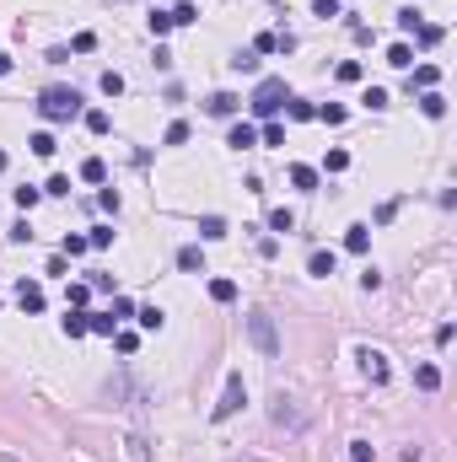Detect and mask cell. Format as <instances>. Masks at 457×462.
I'll list each match as a JSON object with an SVG mask.
<instances>
[{
	"instance_id": "1",
	"label": "cell",
	"mask_w": 457,
	"mask_h": 462,
	"mask_svg": "<svg viewBox=\"0 0 457 462\" xmlns=\"http://www.w3.org/2000/svg\"><path fill=\"white\" fill-rule=\"evenodd\" d=\"M38 108H43V119H76V113H81V92H70V86H49V92H43L38 97Z\"/></svg>"
},
{
	"instance_id": "2",
	"label": "cell",
	"mask_w": 457,
	"mask_h": 462,
	"mask_svg": "<svg viewBox=\"0 0 457 462\" xmlns=\"http://www.w3.org/2000/svg\"><path fill=\"white\" fill-rule=\"evenodd\" d=\"M248 339H253V349H258V355H280V333H274V317H264V312H253L248 317Z\"/></svg>"
},
{
	"instance_id": "3",
	"label": "cell",
	"mask_w": 457,
	"mask_h": 462,
	"mask_svg": "<svg viewBox=\"0 0 457 462\" xmlns=\"http://www.w3.org/2000/svg\"><path fill=\"white\" fill-rule=\"evenodd\" d=\"M280 97H285V81H258V92H253V113H258V119L269 124L274 113H280Z\"/></svg>"
},
{
	"instance_id": "4",
	"label": "cell",
	"mask_w": 457,
	"mask_h": 462,
	"mask_svg": "<svg viewBox=\"0 0 457 462\" xmlns=\"http://www.w3.org/2000/svg\"><path fill=\"white\" fill-rule=\"evenodd\" d=\"M242 403H248V382L231 371V377H226V393H221V403H215V414H210V420H231Z\"/></svg>"
},
{
	"instance_id": "5",
	"label": "cell",
	"mask_w": 457,
	"mask_h": 462,
	"mask_svg": "<svg viewBox=\"0 0 457 462\" xmlns=\"http://www.w3.org/2000/svg\"><path fill=\"white\" fill-rule=\"evenodd\" d=\"M360 371H366V382H372V387H388V377H393V365H388L382 349H360Z\"/></svg>"
},
{
	"instance_id": "6",
	"label": "cell",
	"mask_w": 457,
	"mask_h": 462,
	"mask_svg": "<svg viewBox=\"0 0 457 462\" xmlns=\"http://www.w3.org/2000/svg\"><path fill=\"white\" fill-rule=\"evenodd\" d=\"M17 302H22V312H43V285L38 280H22L17 285Z\"/></svg>"
},
{
	"instance_id": "7",
	"label": "cell",
	"mask_w": 457,
	"mask_h": 462,
	"mask_svg": "<svg viewBox=\"0 0 457 462\" xmlns=\"http://www.w3.org/2000/svg\"><path fill=\"white\" fill-rule=\"evenodd\" d=\"M226 145H231V151H253V145H258V129H253V124H231Z\"/></svg>"
},
{
	"instance_id": "8",
	"label": "cell",
	"mask_w": 457,
	"mask_h": 462,
	"mask_svg": "<svg viewBox=\"0 0 457 462\" xmlns=\"http://www.w3.org/2000/svg\"><path fill=\"white\" fill-rule=\"evenodd\" d=\"M436 81H441L436 65H419L415 76H409V92H436Z\"/></svg>"
},
{
	"instance_id": "9",
	"label": "cell",
	"mask_w": 457,
	"mask_h": 462,
	"mask_svg": "<svg viewBox=\"0 0 457 462\" xmlns=\"http://www.w3.org/2000/svg\"><path fill=\"white\" fill-rule=\"evenodd\" d=\"M291 188L312 194V188H317V167H307V161H296V167H291Z\"/></svg>"
},
{
	"instance_id": "10",
	"label": "cell",
	"mask_w": 457,
	"mask_h": 462,
	"mask_svg": "<svg viewBox=\"0 0 457 462\" xmlns=\"http://www.w3.org/2000/svg\"><path fill=\"white\" fill-rule=\"evenodd\" d=\"M333 263H339V258H333L329 247H317V253H312V258H307V269H312V274H317V280H329V274H333Z\"/></svg>"
},
{
	"instance_id": "11",
	"label": "cell",
	"mask_w": 457,
	"mask_h": 462,
	"mask_svg": "<svg viewBox=\"0 0 457 462\" xmlns=\"http://www.w3.org/2000/svg\"><path fill=\"white\" fill-rule=\"evenodd\" d=\"M167 17H172V27H188V22H199V6H194V0H178Z\"/></svg>"
},
{
	"instance_id": "12",
	"label": "cell",
	"mask_w": 457,
	"mask_h": 462,
	"mask_svg": "<svg viewBox=\"0 0 457 462\" xmlns=\"http://www.w3.org/2000/svg\"><path fill=\"white\" fill-rule=\"evenodd\" d=\"M237 108H242V102L231 97V92H215V97H210V113H215V119H231Z\"/></svg>"
},
{
	"instance_id": "13",
	"label": "cell",
	"mask_w": 457,
	"mask_h": 462,
	"mask_svg": "<svg viewBox=\"0 0 457 462\" xmlns=\"http://www.w3.org/2000/svg\"><path fill=\"white\" fill-rule=\"evenodd\" d=\"M419 113H425V119H441V113H447V97H441V92H419Z\"/></svg>"
},
{
	"instance_id": "14",
	"label": "cell",
	"mask_w": 457,
	"mask_h": 462,
	"mask_svg": "<svg viewBox=\"0 0 457 462\" xmlns=\"http://www.w3.org/2000/svg\"><path fill=\"white\" fill-rule=\"evenodd\" d=\"M344 247H350V253H366V247H372V226H350V231H344Z\"/></svg>"
},
{
	"instance_id": "15",
	"label": "cell",
	"mask_w": 457,
	"mask_h": 462,
	"mask_svg": "<svg viewBox=\"0 0 457 462\" xmlns=\"http://www.w3.org/2000/svg\"><path fill=\"white\" fill-rule=\"evenodd\" d=\"M178 269H183V274H205V253H199V247H183V253H178Z\"/></svg>"
},
{
	"instance_id": "16",
	"label": "cell",
	"mask_w": 457,
	"mask_h": 462,
	"mask_svg": "<svg viewBox=\"0 0 457 462\" xmlns=\"http://www.w3.org/2000/svg\"><path fill=\"white\" fill-rule=\"evenodd\" d=\"M135 322H140L146 333H156V328L167 322V312H162V306H140V312H135Z\"/></svg>"
},
{
	"instance_id": "17",
	"label": "cell",
	"mask_w": 457,
	"mask_h": 462,
	"mask_svg": "<svg viewBox=\"0 0 457 462\" xmlns=\"http://www.w3.org/2000/svg\"><path fill=\"white\" fill-rule=\"evenodd\" d=\"M65 339H81V333H92V328H86V312H65Z\"/></svg>"
},
{
	"instance_id": "18",
	"label": "cell",
	"mask_w": 457,
	"mask_h": 462,
	"mask_svg": "<svg viewBox=\"0 0 457 462\" xmlns=\"http://www.w3.org/2000/svg\"><path fill=\"white\" fill-rule=\"evenodd\" d=\"M388 65H393V70H409V65H415V49H409V43H393V49H388Z\"/></svg>"
},
{
	"instance_id": "19",
	"label": "cell",
	"mask_w": 457,
	"mask_h": 462,
	"mask_svg": "<svg viewBox=\"0 0 457 462\" xmlns=\"http://www.w3.org/2000/svg\"><path fill=\"white\" fill-rule=\"evenodd\" d=\"M415 387H419V393H436V387H441V371H436V365H419V371H415Z\"/></svg>"
},
{
	"instance_id": "20",
	"label": "cell",
	"mask_w": 457,
	"mask_h": 462,
	"mask_svg": "<svg viewBox=\"0 0 457 462\" xmlns=\"http://www.w3.org/2000/svg\"><path fill=\"white\" fill-rule=\"evenodd\" d=\"M33 156H54V151H60V140H54V135H49V129H38V135H33Z\"/></svg>"
},
{
	"instance_id": "21",
	"label": "cell",
	"mask_w": 457,
	"mask_h": 462,
	"mask_svg": "<svg viewBox=\"0 0 457 462\" xmlns=\"http://www.w3.org/2000/svg\"><path fill=\"white\" fill-rule=\"evenodd\" d=\"M199 237H205V242H221V237H226V221H221V215H205V221H199Z\"/></svg>"
},
{
	"instance_id": "22",
	"label": "cell",
	"mask_w": 457,
	"mask_h": 462,
	"mask_svg": "<svg viewBox=\"0 0 457 462\" xmlns=\"http://www.w3.org/2000/svg\"><path fill=\"white\" fill-rule=\"evenodd\" d=\"M103 178H108L103 156H86V161H81V183H103Z\"/></svg>"
},
{
	"instance_id": "23",
	"label": "cell",
	"mask_w": 457,
	"mask_h": 462,
	"mask_svg": "<svg viewBox=\"0 0 457 462\" xmlns=\"http://www.w3.org/2000/svg\"><path fill=\"white\" fill-rule=\"evenodd\" d=\"M97 86H103V97H124V76H119V70H103Z\"/></svg>"
},
{
	"instance_id": "24",
	"label": "cell",
	"mask_w": 457,
	"mask_h": 462,
	"mask_svg": "<svg viewBox=\"0 0 457 462\" xmlns=\"http://www.w3.org/2000/svg\"><path fill=\"white\" fill-rule=\"evenodd\" d=\"M210 302H221V306L237 302V285H231V280H210Z\"/></svg>"
},
{
	"instance_id": "25",
	"label": "cell",
	"mask_w": 457,
	"mask_h": 462,
	"mask_svg": "<svg viewBox=\"0 0 457 462\" xmlns=\"http://www.w3.org/2000/svg\"><path fill=\"white\" fill-rule=\"evenodd\" d=\"M269 231H280V237L296 231V215H291V210H269Z\"/></svg>"
},
{
	"instance_id": "26",
	"label": "cell",
	"mask_w": 457,
	"mask_h": 462,
	"mask_svg": "<svg viewBox=\"0 0 457 462\" xmlns=\"http://www.w3.org/2000/svg\"><path fill=\"white\" fill-rule=\"evenodd\" d=\"M86 129H92V135H108V129H113V119H108L103 108H92V113H86Z\"/></svg>"
},
{
	"instance_id": "27",
	"label": "cell",
	"mask_w": 457,
	"mask_h": 462,
	"mask_svg": "<svg viewBox=\"0 0 457 462\" xmlns=\"http://www.w3.org/2000/svg\"><path fill=\"white\" fill-rule=\"evenodd\" d=\"M350 462H376V446L372 441H350Z\"/></svg>"
},
{
	"instance_id": "28",
	"label": "cell",
	"mask_w": 457,
	"mask_h": 462,
	"mask_svg": "<svg viewBox=\"0 0 457 462\" xmlns=\"http://www.w3.org/2000/svg\"><path fill=\"white\" fill-rule=\"evenodd\" d=\"M86 247H92V242H86V237H76V231H70V237H65V247H60V253H65V258H81Z\"/></svg>"
},
{
	"instance_id": "29",
	"label": "cell",
	"mask_w": 457,
	"mask_h": 462,
	"mask_svg": "<svg viewBox=\"0 0 457 462\" xmlns=\"http://www.w3.org/2000/svg\"><path fill=\"white\" fill-rule=\"evenodd\" d=\"M419 22H425V17H419L415 6H404V11H398V27H404V33H419Z\"/></svg>"
},
{
	"instance_id": "30",
	"label": "cell",
	"mask_w": 457,
	"mask_h": 462,
	"mask_svg": "<svg viewBox=\"0 0 457 462\" xmlns=\"http://www.w3.org/2000/svg\"><path fill=\"white\" fill-rule=\"evenodd\" d=\"M274 49H280V33H258L253 38V54H274Z\"/></svg>"
},
{
	"instance_id": "31",
	"label": "cell",
	"mask_w": 457,
	"mask_h": 462,
	"mask_svg": "<svg viewBox=\"0 0 457 462\" xmlns=\"http://www.w3.org/2000/svg\"><path fill=\"white\" fill-rule=\"evenodd\" d=\"M86 328H92V333H113L119 322H113V312H97V317H86Z\"/></svg>"
},
{
	"instance_id": "32",
	"label": "cell",
	"mask_w": 457,
	"mask_h": 462,
	"mask_svg": "<svg viewBox=\"0 0 457 462\" xmlns=\"http://www.w3.org/2000/svg\"><path fill=\"white\" fill-rule=\"evenodd\" d=\"M258 140H264V145H285V129H280V124H264V129H258Z\"/></svg>"
},
{
	"instance_id": "33",
	"label": "cell",
	"mask_w": 457,
	"mask_h": 462,
	"mask_svg": "<svg viewBox=\"0 0 457 462\" xmlns=\"http://www.w3.org/2000/svg\"><path fill=\"white\" fill-rule=\"evenodd\" d=\"M419 43H425V49H436V43H441V27H436V22H419Z\"/></svg>"
},
{
	"instance_id": "34",
	"label": "cell",
	"mask_w": 457,
	"mask_h": 462,
	"mask_svg": "<svg viewBox=\"0 0 457 462\" xmlns=\"http://www.w3.org/2000/svg\"><path fill=\"white\" fill-rule=\"evenodd\" d=\"M317 119H323V124H344V108H339V102H323V108H317Z\"/></svg>"
},
{
	"instance_id": "35",
	"label": "cell",
	"mask_w": 457,
	"mask_h": 462,
	"mask_svg": "<svg viewBox=\"0 0 457 462\" xmlns=\"http://www.w3.org/2000/svg\"><path fill=\"white\" fill-rule=\"evenodd\" d=\"M86 296H92V285H70L65 290V306H86Z\"/></svg>"
},
{
	"instance_id": "36",
	"label": "cell",
	"mask_w": 457,
	"mask_h": 462,
	"mask_svg": "<svg viewBox=\"0 0 457 462\" xmlns=\"http://www.w3.org/2000/svg\"><path fill=\"white\" fill-rule=\"evenodd\" d=\"M162 140H167V145H183V140H188V124H183V119H178V124H167V135H162Z\"/></svg>"
},
{
	"instance_id": "37",
	"label": "cell",
	"mask_w": 457,
	"mask_h": 462,
	"mask_svg": "<svg viewBox=\"0 0 457 462\" xmlns=\"http://www.w3.org/2000/svg\"><path fill=\"white\" fill-rule=\"evenodd\" d=\"M151 33H156V38H167V33H172V17H167V11H151Z\"/></svg>"
},
{
	"instance_id": "38",
	"label": "cell",
	"mask_w": 457,
	"mask_h": 462,
	"mask_svg": "<svg viewBox=\"0 0 457 462\" xmlns=\"http://www.w3.org/2000/svg\"><path fill=\"white\" fill-rule=\"evenodd\" d=\"M43 194H60V199H65V194H70V178H65V172H54V178L43 183Z\"/></svg>"
},
{
	"instance_id": "39",
	"label": "cell",
	"mask_w": 457,
	"mask_h": 462,
	"mask_svg": "<svg viewBox=\"0 0 457 462\" xmlns=\"http://www.w3.org/2000/svg\"><path fill=\"white\" fill-rule=\"evenodd\" d=\"M113 339H119V349H124V355H135V344H140V333H129V328H113Z\"/></svg>"
},
{
	"instance_id": "40",
	"label": "cell",
	"mask_w": 457,
	"mask_h": 462,
	"mask_svg": "<svg viewBox=\"0 0 457 462\" xmlns=\"http://www.w3.org/2000/svg\"><path fill=\"white\" fill-rule=\"evenodd\" d=\"M231 70H248V76H253V70H258V60H253V49H248V54L237 49V54H231Z\"/></svg>"
},
{
	"instance_id": "41",
	"label": "cell",
	"mask_w": 457,
	"mask_h": 462,
	"mask_svg": "<svg viewBox=\"0 0 457 462\" xmlns=\"http://www.w3.org/2000/svg\"><path fill=\"white\" fill-rule=\"evenodd\" d=\"M312 17H323V22L339 17V0H312Z\"/></svg>"
},
{
	"instance_id": "42",
	"label": "cell",
	"mask_w": 457,
	"mask_h": 462,
	"mask_svg": "<svg viewBox=\"0 0 457 462\" xmlns=\"http://www.w3.org/2000/svg\"><path fill=\"white\" fill-rule=\"evenodd\" d=\"M70 49H76V54H92V49H97V33H76V43H70Z\"/></svg>"
},
{
	"instance_id": "43",
	"label": "cell",
	"mask_w": 457,
	"mask_h": 462,
	"mask_svg": "<svg viewBox=\"0 0 457 462\" xmlns=\"http://www.w3.org/2000/svg\"><path fill=\"white\" fill-rule=\"evenodd\" d=\"M323 167H329V172H344V167H350V151H329V161H323Z\"/></svg>"
},
{
	"instance_id": "44",
	"label": "cell",
	"mask_w": 457,
	"mask_h": 462,
	"mask_svg": "<svg viewBox=\"0 0 457 462\" xmlns=\"http://www.w3.org/2000/svg\"><path fill=\"white\" fill-rule=\"evenodd\" d=\"M360 102H366V108H388V92H382V86H366V97H360Z\"/></svg>"
},
{
	"instance_id": "45",
	"label": "cell",
	"mask_w": 457,
	"mask_h": 462,
	"mask_svg": "<svg viewBox=\"0 0 457 462\" xmlns=\"http://www.w3.org/2000/svg\"><path fill=\"white\" fill-rule=\"evenodd\" d=\"M38 194H43V188H17V210H33V204H38Z\"/></svg>"
},
{
	"instance_id": "46",
	"label": "cell",
	"mask_w": 457,
	"mask_h": 462,
	"mask_svg": "<svg viewBox=\"0 0 457 462\" xmlns=\"http://www.w3.org/2000/svg\"><path fill=\"white\" fill-rule=\"evenodd\" d=\"M124 317H135V302H124V296H113V322H124Z\"/></svg>"
},
{
	"instance_id": "47",
	"label": "cell",
	"mask_w": 457,
	"mask_h": 462,
	"mask_svg": "<svg viewBox=\"0 0 457 462\" xmlns=\"http://www.w3.org/2000/svg\"><path fill=\"white\" fill-rule=\"evenodd\" d=\"M97 204H103L108 215H119V194H113V188H103V194H97Z\"/></svg>"
},
{
	"instance_id": "48",
	"label": "cell",
	"mask_w": 457,
	"mask_h": 462,
	"mask_svg": "<svg viewBox=\"0 0 457 462\" xmlns=\"http://www.w3.org/2000/svg\"><path fill=\"white\" fill-rule=\"evenodd\" d=\"M86 242H92V247H108V242H113V226H97V231H92Z\"/></svg>"
},
{
	"instance_id": "49",
	"label": "cell",
	"mask_w": 457,
	"mask_h": 462,
	"mask_svg": "<svg viewBox=\"0 0 457 462\" xmlns=\"http://www.w3.org/2000/svg\"><path fill=\"white\" fill-rule=\"evenodd\" d=\"M333 76H339V81H360V65H355V60H344L339 70H333Z\"/></svg>"
},
{
	"instance_id": "50",
	"label": "cell",
	"mask_w": 457,
	"mask_h": 462,
	"mask_svg": "<svg viewBox=\"0 0 457 462\" xmlns=\"http://www.w3.org/2000/svg\"><path fill=\"white\" fill-rule=\"evenodd\" d=\"M6 70H11V54H0V76H6Z\"/></svg>"
},
{
	"instance_id": "51",
	"label": "cell",
	"mask_w": 457,
	"mask_h": 462,
	"mask_svg": "<svg viewBox=\"0 0 457 462\" xmlns=\"http://www.w3.org/2000/svg\"><path fill=\"white\" fill-rule=\"evenodd\" d=\"M0 172H6V151H0Z\"/></svg>"
}]
</instances>
